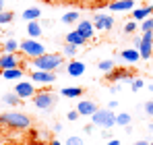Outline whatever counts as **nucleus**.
Returning <instances> with one entry per match:
<instances>
[{
  "label": "nucleus",
  "instance_id": "obj_1",
  "mask_svg": "<svg viewBox=\"0 0 153 145\" xmlns=\"http://www.w3.org/2000/svg\"><path fill=\"white\" fill-rule=\"evenodd\" d=\"M31 67L35 71H58L60 67H64L62 54H42L37 58H31Z\"/></svg>",
  "mask_w": 153,
  "mask_h": 145
},
{
  "label": "nucleus",
  "instance_id": "obj_2",
  "mask_svg": "<svg viewBox=\"0 0 153 145\" xmlns=\"http://www.w3.org/2000/svg\"><path fill=\"white\" fill-rule=\"evenodd\" d=\"M0 122L6 126H13V129H27L31 124V118L23 112H4V114H0Z\"/></svg>",
  "mask_w": 153,
  "mask_h": 145
},
{
  "label": "nucleus",
  "instance_id": "obj_3",
  "mask_svg": "<svg viewBox=\"0 0 153 145\" xmlns=\"http://www.w3.org/2000/svg\"><path fill=\"white\" fill-rule=\"evenodd\" d=\"M91 120L95 126H102V129H112L116 124V114L110 110H97L95 114H91Z\"/></svg>",
  "mask_w": 153,
  "mask_h": 145
},
{
  "label": "nucleus",
  "instance_id": "obj_4",
  "mask_svg": "<svg viewBox=\"0 0 153 145\" xmlns=\"http://www.w3.org/2000/svg\"><path fill=\"white\" fill-rule=\"evenodd\" d=\"M21 52L29 56V58H37V56H42V54H46V48H44V44H39L35 37H27L25 42H21Z\"/></svg>",
  "mask_w": 153,
  "mask_h": 145
},
{
  "label": "nucleus",
  "instance_id": "obj_5",
  "mask_svg": "<svg viewBox=\"0 0 153 145\" xmlns=\"http://www.w3.org/2000/svg\"><path fill=\"white\" fill-rule=\"evenodd\" d=\"M33 104L39 110H50L52 106L56 104V96L54 93H48V91H39V93L33 96Z\"/></svg>",
  "mask_w": 153,
  "mask_h": 145
},
{
  "label": "nucleus",
  "instance_id": "obj_6",
  "mask_svg": "<svg viewBox=\"0 0 153 145\" xmlns=\"http://www.w3.org/2000/svg\"><path fill=\"white\" fill-rule=\"evenodd\" d=\"M139 52H141V58H149L153 52V31H143L141 35V44H139Z\"/></svg>",
  "mask_w": 153,
  "mask_h": 145
},
{
  "label": "nucleus",
  "instance_id": "obj_7",
  "mask_svg": "<svg viewBox=\"0 0 153 145\" xmlns=\"http://www.w3.org/2000/svg\"><path fill=\"white\" fill-rule=\"evenodd\" d=\"M15 93L21 97V99H27L35 93V87H33V81H19L15 85Z\"/></svg>",
  "mask_w": 153,
  "mask_h": 145
},
{
  "label": "nucleus",
  "instance_id": "obj_8",
  "mask_svg": "<svg viewBox=\"0 0 153 145\" xmlns=\"http://www.w3.org/2000/svg\"><path fill=\"white\" fill-rule=\"evenodd\" d=\"M31 81L33 83H54L56 81V71H31Z\"/></svg>",
  "mask_w": 153,
  "mask_h": 145
},
{
  "label": "nucleus",
  "instance_id": "obj_9",
  "mask_svg": "<svg viewBox=\"0 0 153 145\" xmlns=\"http://www.w3.org/2000/svg\"><path fill=\"white\" fill-rule=\"evenodd\" d=\"M93 27H97L100 31H108V29H112L114 27V19L110 17V15H95L93 17Z\"/></svg>",
  "mask_w": 153,
  "mask_h": 145
},
{
  "label": "nucleus",
  "instance_id": "obj_10",
  "mask_svg": "<svg viewBox=\"0 0 153 145\" xmlns=\"http://www.w3.org/2000/svg\"><path fill=\"white\" fill-rule=\"evenodd\" d=\"M76 110H79L81 116H91V114H95L100 108H97V104L91 102V99H81L79 106H76Z\"/></svg>",
  "mask_w": 153,
  "mask_h": 145
},
{
  "label": "nucleus",
  "instance_id": "obj_11",
  "mask_svg": "<svg viewBox=\"0 0 153 145\" xmlns=\"http://www.w3.org/2000/svg\"><path fill=\"white\" fill-rule=\"evenodd\" d=\"M108 79H110V81H124V79H126V81H132L134 75L128 71V69H116V67H114L112 71L108 72Z\"/></svg>",
  "mask_w": 153,
  "mask_h": 145
},
{
  "label": "nucleus",
  "instance_id": "obj_12",
  "mask_svg": "<svg viewBox=\"0 0 153 145\" xmlns=\"http://www.w3.org/2000/svg\"><path fill=\"white\" fill-rule=\"evenodd\" d=\"M15 67H19V60H17V56L15 54H4V56H0V71H4V69H15Z\"/></svg>",
  "mask_w": 153,
  "mask_h": 145
},
{
  "label": "nucleus",
  "instance_id": "obj_13",
  "mask_svg": "<svg viewBox=\"0 0 153 145\" xmlns=\"http://www.w3.org/2000/svg\"><path fill=\"white\" fill-rule=\"evenodd\" d=\"M66 72H68V77H81L85 72V64L81 60H73L66 64Z\"/></svg>",
  "mask_w": 153,
  "mask_h": 145
},
{
  "label": "nucleus",
  "instance_id": "obj_14",
  "mask_svg": "<svg viewBox=\"0 0 153 145\" xmlns=\"http://www.w3.org/2000/svg\"><path fill=\"white\" fill-rule=\"evenodd\" d=\"M132 8H134V0H114L110 4V10H120V13L132 10Z\"/></svg>",
  "mask_w": 153,
  "mask_h": 145
},
{
  "label": "nucleus",
  "instance_id": "obj_15",
  "mask_svg": "<svg viewBox=\"0 0 153 145\" xmlns=\"http://www.w3.org/2000/svg\"><path fill=\"white\" fill-rule=\"evenodd\" d=\"M93 29H95V27H93L91 21H81V23L76 25V31H79L85 40H91V37H93Z\"/></svg>",
  "mask_w": 153,
  "mask_h": 145
},
{
  "label": "nucleus",
  "instance_id": "obj_16",
  "mask_svg": "<svg viewBox=\"0 0 153 145\" xmlns=\"http://www.w3.org/2000/svg\"><path fill=\"white\" fill-rule=\"evenodd\" d=\"M153 15V6L149 4V6H141V8H134L132 10V19L134 21H145L147 17H151Z\"/></svg>",
  "mask_w": 153,
  "mask_h": 145
},
{
  "label": "nucleus",
  "instance_id": "obj_17",
  "mask_svg": "<svg viewBox=\"0 0 153 145\" xmlns=\"http://www.w3.org/2000/svg\"><path fill=\"white\" fill-rule=\"evenodd\" d=\"M120 56H122V60H126V62H130V64H134V62L141 58V52H139V48H130V50H122Z\"/></svg>",
  "mask_w": 153,
  "mask_h": 145
},
{
  "label": "nucleus",
  "instance_id": "obj_18",
  "mask_svg": "<svg viewBox=\"0 0 153 145\" xmlns=\"http://www.w3.org/2000/svg\"><path fill=\"white\" fill-rule=\"evenodd\" d=\"M2 72V77L6 79V81H15V79H21L23 77V69L21 67H15V69H4Z\"/></svg>",
  "mask_w": 153,
  "mask_h": 145
},
{
  "label": "nucleus",
  "instance_id": "obj_19",
  "mask_svg": "<svg viewBox=\"0 0 153 145\" xmlns=\"http://www.w3.org/2000/svg\"><path fill=\"white\" fill-rule=\"evenodd\" d=\"M66 42H68V44H75L76 48H81V46H83L87 40H85V37H83V35H81V33L75 29V31H71V33L66 35Z\"/></svg>",
  "mask_w": 153,
  "mask_h": 145
},
{
  "label": "nucleus",
  "instance_id": "obj_20",
  "mask_svg": "<svg viewBox=\"0 0 153 145\" xmlns=\"http://www.w3.org/2000/svg\"><path fill=\"white\" fill-rule=\"evenodd\" d=\"M27 33H29V37H39L42 35V25L37 23V21H29V25H27Z\"/></svg>",
  "mask_w": 153,
  "mask_h": 145
},
{
  "label": "nucleus",
  "instance_id": "obj_21",
  "mask_svg": "<svg viewBox=\"0 0 153 145\" xmlns=\"http://www.w3.org/2000/svg\"><path fill=\"white\" fill-rule=\"evenodd\" d=\"M39 15H42V10H39V8H35V6H31V8L23 10V19H25V21H37V19H39Z\"/></svg>",
  "mask_w": 153,
  "mask_h": 145
},
{
  "label": "nucleus",
  "instance_id": "obj_22",
  "mask_svg": "<svg viewBox=\"0 0 153 145\" xmlns=\"http://www.w3.org/2000/svg\"><path fill=\"white\" fill-rule=\"evenodd\" d=\"M60 93H62L64 97H68V99H73V97H81V93H83V87H64Z\"/></svg>",
  "mask_w": 153,
  "mask_h": 145
},
{
  "label": "nucleus",
  "instance_id": "obj_23",
  "mask_svg": "<svg viewBox=\"0 0 153 145\" xmlns=\"http://www.w3.org/2000/svg\"><path fill=\"white\" fill-rule=\"evenodd\" d=\"M17 50H21V42H17V40H8L4 44V52H8V54H15Z\"/></svg>",
  "mask_w": 153,
  "mask_h": 145
},
{
  "label": "nucleus",
  "instance_id": "obj_24",
  "mask_svg": "<svg viewBox=\"0 0 153 145\" xmlns=\"http://www.w3.org/2000/svg\"><path fill=\"white\" fill-rule=\"evenodd\" d=\"M2 99H4V102H6L8 106H17V104L21 102V97L17 96L15 91H10V93H4V97H2Z\"/></svg>",
  "mask_w": 153,
  "mask_h": 145
},
{
  "label": "nucleus",
  "instance_id": "obj_25",
  "mask_svg": "<svg viewBox=\"0 0 153 145\" xmlns=\"http://www.w3.org/2000/svg\"><path fill=\"white\" fill-rule=\"evenodd\" d=\"M79 13L76 10H71V13H66V15H62V23H76L79 21Z\"/></svg>",
  "mask_w": 153,
  "mask_h": 145
},
{
  "label": "nucleus",
  "instance_id": "obj_26",
  "mask_svg": "<svg viewBox=\"0 0 153 145\" xmlns=\"http://www.w3.org/2000/svg\"><path fill=\"white\" fill-rule=\"evenodd\" d=\"M116 124H120V126H128V124H130V114H126V112L116 114Z\"/></svg>",
  "mask_w": 153,
  "mask_h": 145
},
{
  "label": "nucleus",
  "instance_id": "obj_27",
  "mask_svg": "<svg viewBox=\"0 0 153 145\" xmlns=\"http://www.w3.org/2000/svg\"><path fill=\"white\" fill-rule=\"evenodd\" d=\"M114 67H116V64H114V60H102V62L97 64V69H100V71H103V72H110Z\"/></svg>",
  "mask_w": 153,
  "mask_h": 145
},
{
  "label": "nucleus",
  "instance_id": "obj_28",
  "mask_svg": "<svg viewBox=\"0 0 153 145\" xmlns=\"http://www.w3.org/2000/svg\"><path fill=\"white\" fill-rule=\"evenodd\" d=\"M141 31H153V17H147L145 21H141Z\"/></svg>",
  "mask_w": 153,
  "mask_h": 145
},
{
  "label": "nucleus",
  "instance_id": "obj_29",
  "mask_svg": "<svg viewBox=\"0 0 153 145\" xmlns=\"http://www.w3.org/2000/svg\"><path fill=\"white\" fill-rule=\"evenodd\" d=\"M10 21H13V13H8V10H0V25L10 23Z\"/></svg>",
  "mask_w": 153,
  "mask_h": 145
},
{
  "label": "nucleus",
  "instance_id": "obj_30",
  "mask_svg": "<svg viewBox=\"0 0 153 145\" xmlns=\"http://www.w3.org/2000/svg\"><path fill=\"white\" fill-rule=\"evenodd\" d=\"M137 27H139V25H137L134 19H132V21H126V23H124V33H134Z\"/></svg>",
  "mask_w": 153,
  "mask_h": 145
},
{
  "label": "nucleus",
  "instance_id": "obj_31",
  "mask_svg": "<svg viewBox=\"0 0 153 145\" xmlns=\"http://www.w3.org/2000/svg\"><path fill=\"white\" fill-rule=\"evenodd\" d=\"M76 46L75 44H68V42H66V46H64V56H75L76 54Z\"/></svg>",
  "mask_w": 153,
  "mask_h": 145
},
{
  "label": "nucleus",
  "instance_id": "obj_32",
  "mask_svg": "<svg viewBox=\"0 0 153 145\" xmlns=\"http://www.w3.org/2000/svg\"><path fill=\"white\" fill-rule=\"evenodd\" d=\"M143 85H145V83H143V79H132V83H130V89H132V91H139Z\"/></svg>",
  "mask_w": 153,
  "mask_h": 145
},
{
  "label": "nucleus",
  "instance_id": "obj_33",
  "mask_svg": "<svg viewBox=\"0 0 153 145\" xmlns=\"http://www.w3.org/2000/svg\"><path fill=\"white\" fill-rule=\"evenodd\" d=\"M64 145H83V139L81 137H68Z\"/></svg>",
  "mask_w": 153,
  "mask_h": 145
},
{
  "label": "nucleus",
  "instance_id": "obj_34",
  "mask_svg": "<svg viewBox=\"0 0 153 145\" xmlns=\"http://www.w3.org/2000/svg\"><path fill=\"white\" fill-rule=\"evenodd\" d=\"M79 116H81V114H79V110H71V112L66 114V118H68V120H71V122H73V120H76Z\"/></svg>",
  "mask_w": 153,
  "mask_h": 145
},
{
  "label": "nucleus",
  "instance_id": "obj_35",
  "mask_svg": "<svg viewBox=\"0 0 153 145\" xmlns=\"http://www.w3.org/2000/svg\"><path fill=\"white\" fill-rule=\"evenodd\" d=\"M145 112H147L149 116H153V102H151V99H149V102L145 104Z\"/></svg>",
  "mask_w": 153,
  "mask_h": 145
},
{
  "label": "nucleus",
  "instance_id": "obj_36",
  "mask_svg": "<svg viewBox=\"0 0 153 145\" xmlns=\"http://www.w3.org/2000/svg\"><path fill=\"white\" fill-rule=\"evenodd\" d=\"M93 126H95V124H87V126H85V133H87V135L93 133Z\"/></svg>",
  "mask_w": 153,
  "mask_h": 145
},
{
  "label": "nucleus",
  "instance_id": "obj_37",
  "mask_svg": "<svg viewBox=\"0 0 153 145\" xmlns=\"http://www.w3.org/2000/svg\"><path fill=\"white\" fill-rule=\"evenodd\" d=\"M105 145H122V143H120L118 139H110V141H108V143H105Z\"/></svg>",
  "mask_w": 153,
  "mask_h": 145
},
{
  "label": "nucleus",
  "instance_id": "obj_38",
  "mask_svg": "<svg viewBox=\"0 0 153 145\" xmlns=\"http://www.w3.org/2000/svg\"><path fill=\"white\" fill-rule=\"evenodd\" d=\"M110 108H112V110H114V108H118V102H116V99H112V102H110Z\"/></svg>",
  "mask_w": 153,
  "mask_h": 145
},
{
  "label": "nucleus",
  "instance_id": "obj_39",
  "mask_svg": "<svg viewBox=\"0 0 153 145\" xmlns=\"http://www.w3.org/2000/svg\"><path fill=\"white\" fill-rule=\"evenodd\" d=\"M134 145H149V143H147V141H137Z\"/></svg>",
  "mask_w": 153,
  "mask_h": 145
},
{
  "label": "nucleus",
  "instance_id": "obj_40",
  "mask_svg": "<svg viewBox=\"0 0 153 145\" xmlns=\"http://www.w3.org/2000/svg\"><path fill=\"white\" fill-rule=\"evenodd\" d=\"M0 10H4V0H0Z\"/></svg>",
  "mask_w": 153,
  "mask_h": 145
},
{
  "label": "nucleus",
  "instance_id": "obj_41",
  "mask_svg": "<svg viewBox=\"0 0 153 145\" xmlns=\"http://www.w3.org/2000/svg\"><path fill=\"white\" fill-rule=\"evenodd\" d=\"M52 145H62V143L60 141H52Z\"/></svg>",
  "mask_w": 153,
  "mask_h": 145
},
{
  "label": "nucleus",
  "instance_id": "obj_42",
  "mask_svg": "<svg viewBox=\"0 0 153 145\" xmlns=\"http://www.w3.org/2000/svg\"><path fill=\"white\" fill-rule=\"evenodd\" d=\"M151 91H153V87H151Z\"/></svg>",
  "mask_w": 153,
  "mask_h": 145
},
{
  "label": "nucleus",
  "instance_id": "obj_43",
  "mask_svg": "<svg viewBox=\"0 0 153 145\" xmlns=\"http://www.w3.org/2000/svg\"><path fill=\"white\" fill-rule=\"evenodd\" d=\"M149 145H153V143H149Z\"/></svg>",
  "mask_w": 153,
  "mask_h": 145
}]
</instances>
